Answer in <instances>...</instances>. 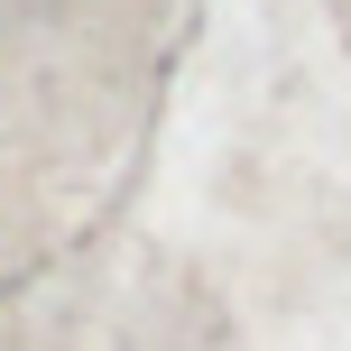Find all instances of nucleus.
<instances>
[]
</instances>
